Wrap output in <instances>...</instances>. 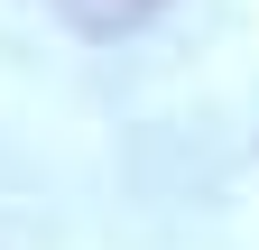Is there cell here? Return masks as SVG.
<instances>
[{"instance_id": "cell-1", "label": "cell", "mask_w": 259, "mask_h": 250, "mask_svg": "<svg viewBox=\"0 0 259 250\" xmlns=\"http://www.w3.org/2000/svg\"><path fill=\"white\" fill-rule=\"evenodd\" d=\"M65 19L83 28V37H130V28H148L157 10H167V0H56Z\"/></svg>"}]
</instances>
